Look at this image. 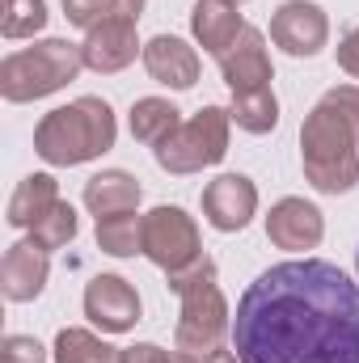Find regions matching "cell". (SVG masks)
<instances>
[{"label":"cell","mask_w":359,"mask_h":363,"mask_svg":"<svg viewBox=\"0 0 359 363\" xmlns=\"http://www.w3.org/2000/svg\"><path fill=\"white\" fill-rule=\"evenodd\" d=\"M241 363H359V283L321 258L263 271L233 317Z\"/></svg>","instance_id":"1"},{"label":"cell","mask_w":359,"mask_h":363,"mask_svg":"<svg viewBox=\"0 0 359 363\" xmlns=\"http://www.w3.org/2000/svg\"><path fill=\"white\" fill-rule=\"evenodd\" d=\"M300 165L321 194H347L359 182V89H330L300 123Z\"/></svg>","instance_id":"2"},{"label":"cell","mask_w":359,"mask_h":363,"mask_svg":"<svg viewBox=\"0 0 359 363\" xmlns=\"http://www.w3.org/2000/svg\"><path fill=\"white\" fill-rule=\"evenodd\" d=\"M114 135H118V123H114L110 101L77 97L43 114V123L34 127V152L55 169H72V165H85V161H97L101 152H110Z\"/></svg>","instance_id":"3"},{"label":"cell","mask_w":359,"mask_h":363,"mask_svg":"<svg viewBox=\"0 0 359 363\" xmlns=\"http://www.w3.org/2000/svg\"><path fill=\"white\" fill-rule=\"evenodd\" d=\"M170 287L178 291V300H182V321H178V330H174L178 351L211 355L220 347V338L233 330V313H228V300L220 291L216 262L199 258L194 267L170 274Z\"/></svg>","instance_id":"4"},{"label":"cell","mask_w":359,"mask_h":363,"mask_svg":"<svg viewBox=\"0 0 359 363\" xmlns=\"http://www.w3.org/2000/svg\"><path fill=\"white\" fill-rule=\"evenodd\" d=\"M85 68V51L68 38H43L26 51L4 55L0 64V93L4 101H38L60 93Z\"/></svg>","instance_id":"5"},{"label":"cell","mask_w":359,"mask_h":363,"mask_svg":"<svg viewBox=\"0 0 359 363\" xmlns=\"http://www.w3.org/2000/svg\"><path fill=\"white\" fill-rule=\"evenodd\" d=\"M228 127H233V114L228 110L203 106L190 123H182L170 140H161L153 148V157H157V165L165 174H199V169H211L228 152Z\"/></svg>","instance_id":"6"},{"label":"cell","mask_w":359,"mask_h":363,"mask_svg":"<svg viewBox=\"0 0 359 363\" xmlns=\"http://www.w3.org/2000/svg\"><path fill=\"white\" fill-rule=\"evenodd\" d=\"M144 258L165 274H178L194 267L203 258V241H199V224L194 216H186L182 207H153L144 216Z\"/></svg>","instance_id":"7"},{"label":"cell","mask_w":359,"mask_h":363,"mask_svg":"<svg viewBox=\"0 0 359 363\" xmlns=\"http://www.w3.org/2000/svg\"><path fill=\"white\" fill-rule=\"evenodd\" d=\"M270 38L287 55L309 60V55H317L330 43V17L313 0H283L275 9V17H270Z\"/></svg>","instance_id":"8"},{"label":"cell","mask_w":359,"mask_h":363,"mask_svg":"<svg viewBox=\"0 0 359 363\" xmlns=\"http://www.w3.org/2000/svg\"><path fill=\"white\" fill-rule=\"evenodd\" d=\"M258 211V186L245 174H220L203 190V216L216 233H241Z\"/></svg>","instance_id":"9"},{"label":"cell","mask_w":359,"mask_h":363,"mask_svg":"<svg viewBox=\"0 0 359 363\" xmlns=\"http://www.w3.org/2000/svg\"><path fill=\"white\" fill-rule=\"evenodd\" d=\"M85 317L106 334H127L140 321V291L123 274H97L85 287Z\"/></svg>","instance_id":"10"},{"label":"cell","mask_w":359,"mask_h":363,"mask_svg":"<svg viewBox=\"0 0 359 363\" xmlns=\"http://www.w3.org/2000/svg\"><path fill=\"white\" fill-rule=\"evenodd\" d=\"M267 237H270L275 250H292V254H300V250H317L321 237H326V216H321L309 199L287 194V199H279V203L270 207Z\"/></svg>","instance_id":"11"},{"label":"cell","mask_w":359,"mask_h":363,"mask_svg":"<svg viewBox=\"0 0 359 363\" xmlns=\"http://www.w3.org/2000/svg\"><path fill=\"white\" fill-rule=\"evenodd\" d=\"M220 72H224V85L233 93H254V89H270L275 72H270V51L263 30L245 26L241 38L228 47V55H220Z\"/></svg>","instance_id":"12"},{"label":"cell","mask_w":359,"mask_h":363,"mask_svg":"<svg viewBox=\"0 0 359 363\" xmlns=\"http://www.w3.org/2000/svg\"><path fill=\"white\" fill-rule=\"evenodd\" d=\"M81 51H85V68H93V72H123L136 55H144L136 21H127V17H110V21L93 26Z\"/></svg>","instance_id":"13"},{"label":"cell","mask_w":359,"mask_h":363,"mask_svg":"<svg viewBox=\"0 0 359 363\" xmlns=\"http://www.w3.org/2000/svg\"><path fill=\"white\" fill-rule=\"evenodd\" d=\"M47 274H51L47 250L26 237V241L9 245V254H4V262H0V291H4V300H13V304H30V300L43 296Z\"/></svg>","instance_id":"14"},{"label":"cell","mask_w":359,"mask_h":363,"mask_svg":"<svg viewBox=\"0 0 359 363\" xmlns=\"http://www.w3.org/2000/svg\"><path fill=\"white\" fill-rule=\"evenodd\" d=\"M144 68L157 85L190 89L199 81V51L178 34H157L153 43H144Z\"/></svg>","instance_id":"15"},{"label":"cell","mask_w":359,"mask_h":363,"mask_svg":"<svg viewBox=\"0 0 359 363\" xmlns=\"http://www.w3.org/2000/svg\"><path fill=\"white\" fill-rule=\"evenodd\" d=\"M245 21L237 13V0H194L190 9V34L207 55H228V47L241 38Z\"/></svg>","instance_id":"16"},{"label":"cell","mask_w":359,"mask_h":363,"mask_svg":"<svg viewBox=\"0 0 359 363\" xmlns=\"http://www.w3.org/2000/svg\"><path fill=\"white\" fill-rule=\"evenodd\" d=\"M140 182L131 178L127 169H101L85 182V207H89L97 220L106 216H123V211H136L140 207Z\"/></svg>","instance_id":"17"},{"label":"cell","mask_w":359,"mask_h":363,"mask_svg":"<svg viewBox=\"0 0 359 363\" xmlns=\"http://www.w3.org/2000/svg\"><path fill=\"white\" fill-rule=\"evenodd\" d=\"M60 203V182L51 178V174H30V178L17 182V190H13V199H9V224L13 228H34L51 207Z\"/></svg>","instance_id":"18"},{"label":"cell","mask_w":359,"mask_h":363,"mask_svg":"<svg viewBox=\"0 0 359 363\" xmlns=\"http://www.w3.org/2000/svg\"><path fill=\"white\" fill-rule=\"evenodd\" d=\"M182 110L174 101H165V97H140L136 106H131V135L140 140V144H161V140H170L174 131L182 127L178 118Z\"/></svg>","instance_id":"19"},{"label":"cell","mask_w":359,"mask_h":363,"mask_svg":"<svg viewBox=\"0 0 359 363\" xmlns=\"http://www.w3.org/2000/svg\"><path fill=\"white\" fill-rule=\"evenodd\" d=\"M233 123L250 135H267L279 127V97L275 89H254V93H233V106H228Z\"/></svg>","instance_id":"20"},{"label":"cell","mask_w":359,"mask_h":363,"mask_svg":"<svg viewBox=\"0 0 359 363\" xmlns=\"http://www.w3.org/2000/svg\"><path fill=\"white\" fill-rule=\"evenodd\" d=\"M55 363H123V351L101 342L89 330L68 325L55 334Z\"/></svg>","instance_id":"21"},{"label":"cell","mask_w":359,"mask_h":363,"mask_svg":"<svg viewBox=\"0 0 359 363\" xmlns=\"http://www.w3.org/2000/svg\"><path fill=\"white\" fill-rule=\"evenodd\" d=\"M97 245H101V254H110V258L144 254V220H140L136 211L97 220Z\"/></svg>","instance_id":"22"},{"label":"cell","mask_w":359,"mask_h":363,"mask_svg":"<svg viewBox=\"0 0 359 363\" xmlns=\"http://www.w3.org/2000/svg\"><path fill=\"white\" fill-rule=\"evenodd\" d=\"M47 26V0H0V34L34 38Z\"/></svg>","instance_id":"23"},{"label":"cell","mask_w":359,"mask_h":363,"mask_svg":"<svg viewBox=\"0 0 359 363\" xmlns=\"http://www.w3.org/2000/svg\"><path fill=\"white\" fill-rule=\"evenodd\" d=\"M72 237H77V211H72V203H64V199L30 228V241L43 245L47 254H51V250H64Z\"/></svg>","instance_id":"24"},{"label":"cell","mask_w":359,"mask_h":363,"mask_svg":"<svg viewBox=\"0 0 359 363\" xmlns=\"http://www.w3.org/2000/svg\"><path fill=\"white\" fill-rule=\"evenodd\" d=\"M64 17L89 34L93 26H101L110 17H123V0H64Z\"/></svg>","instance_id":"25"},{"label":"cell","mask_w":359,"mask_h":363,"mask_svg":"<svg viewBox=\"0 0 359 363\" xmlns=\"http://www.w3.org/2000/svg\"><path fill=\"white\" fill-rule=\"evenodd\" d=\"M0 363H47V351L30 334H9L0 342Z\"/></svg>","instance_id":"26"},{"label":"cell","mask_w":359,"mask_h":363,"mask_svg":"<svg viewBox=\"0 0 359 363\" xmlns=\"http://www.w3.org/2000/svg\"><path fill=\"white\" fill-rule=\"evenodd\" d=\"M123 363H199L190 351H165L157 342H140V347H127Z\"/></svg>","instance_id":"27"},{"label":"cell","mask_w":359,"mask_h":363,"mask_svg":"<svg viewBox=\"0 0 359 363\" xmlns=\"http://www.w3.org/2000/svg\"><path fill=\"white\" fill-rule=\"evenodd\" d=\"M338 68H343L347 77H359V26L338 43Z\"/></svg>","instance_id":"28"},{"label":"cell","mask_w":359,"mask_h":363,"mask_svg":"<svg viewBox=\"0 0 359 363\" xmlns=\"http://www.w3.org/2000/svg\"><path fill=\"white\" fill-rule=\"evenodd\" d=\"M203 363H241V355H237V351H224V347H216L211 355H203Z\"/></svg>","instance_id":"29"},{"label":"cell","mask_w":359,"mask_h":363,"mask_svg":"<svg viewBox=\"0 0 359 363\" xmlns=\"http://www.w3.org/2000/svg\"><path fill=\"white\" fill-rule=\"evenodd\" d=\"M355 267H359V254H355Z\"/></svg>","instance_id":"30"},{"label":"cell","mask_w":359,"mask_h":363,"mask_svg":"<svg viewBox=\"0 0 359 363\" xmlns=\"http://www.w3.org/2000/svg\"><path fill=\"white\" fill-rule=\"evenodd\" d=\"M237 4H241V0H237Z\"/></svg>","instance_id":"31"}]
</instances>
